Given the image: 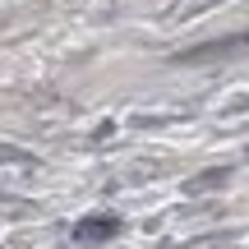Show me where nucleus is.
Returning a JSON list of instances; mask_svg holds the SVG:
<instances>
[{
	"label": "nucleus",
	"instance_id": "1",
	"mask_svg": "<svg viewBox=\"0 0 249 249\" xmlns=\"http://www.w3.org/2000/svg\"><path fill=\"white\" fill-rule=\"evenodd\" d=\"M116 231H120L116 217H92V222H79V226H74L79 240H107V235H116Z\"/></svg>",
	"mask_w": 249,
	"mask_h": 249
},
{
	"label": "nucleus",
	"instance_id": "2",
	"mask_svg": "<svg viewBox=\"0 0 249 249\" xmlns=\"http://www.w3.org/2000/svg\"><path fill=\"white\" fill-rule=\"evenodd\" d=\"M235 46H249V37H235V42H217V46H194V51H185L180 60H213V55L235 51Z\"/></svg>",
	"mask_w": 249,
	"mask_h": 249
},
{
	"label": "nucleus",
	"instance_id": "3",
	"mask_svg": "<svg viewBox=\"0 0 249 249\" xmlns=\"http://www.w3.org/2000/svg\"><path fill=\"white\" fill-rule=\"evenodd\" d=\"M0 161H23V152H14V148H0Z\"/></svg>",
	"mask_w": 249,
	"mask_h": 249
}]
</instances>
